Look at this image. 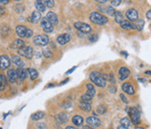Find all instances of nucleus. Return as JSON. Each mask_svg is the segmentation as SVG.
<instances>
[{
	"label": "nucleus",
	"instance_id": "obj_17",
	"mask_svg": "<svg viewBox=\"0 0 151 129\" xmlns=\"http://www.w3.org/2000/svg\"><path fill=\"white\" fill-rule=\"evenodd\" d=\"M15 66L18 67V68H22L24 67V62L22 60V58L18 55H13L12 58H11V61Z\"/></svg>",
	"mask_w": 151,
	"mask_h": 129
},
{
	"label": "nucleus",
	"instance_id": "obj_37",
	"mask_svg": "<svg viewBox=\"0 0 151 129\" xmlns=\"http://www.w3.org/2000/svg\"><path fill=\"white\" fill-rule=\"evenodd\" d=\"M14 9L16 10V12H22V11L24 10V7L22 4H17Z\"/></svg>",
	"mask_w": 151,
	"mask_h": 129
},
{
	"label": "nucleus",
	"instance_id": "obj_13",
	"mask_svg": "<svg viewBox=\"0 0 151 129\" xmlns=\"http://www.w3.org/2000/svg\"><path fill=\"white\" fill-rule=\"evenodd\" d=\"M121 89H122L125 93H127L128 95H134L135 93V90L134 88H133L132 84L130 83H124L122 85H121Z\"/></svg>",
	"mask_w": 151,
	"mask_h": 129
},
{
	"label": "nucleus",
	"instance_id": "obj_11",
	"mask_svg": "<svg viewBox=\"0 0 151 129\" xmlns=\"http://www.w3.org/2000/svg\"><path fill=\"white\" fill-rule=\"evenodd\" d=\"M46 18H47L48 21L51 23L52 26L58 25V23H59V21H58L57 15L54 12H52V11H49V12L47 13V16H46Z\"/></svg>",
	"mask_w": 151,
	"mask_h": 129
},
{
	"label": "nucleus",
	"instance_id": "obj_3",
	"mask_svg": "<svg viewBox=\"0 0 151 129\" xmlns=\"http://www.w3.org/2000/svg\"><path fill=\"white\" fill-rule=\"evenodd\" d=\"M127 112L129 113L132 122L134 125H137L140 124V112L136 108H128Z\"/></svg>",
	"mask_w": 151,
	"mask_h": 129
},
{
	"label": "nucleus",
	"instance_id": "obj_43",
	"mask_svg": "<svg viewBox=\"0 0 151 129\" xmlns=\"http://www.w3.org/2000/svg\"><path fill=\"white\" fill-rule=\"evenodd\" d=\"M120 98H121V100H122L124 103H126V104H128V103H129V100H128V98L123 95V93H120Z\"/></svg>",
	"mask_w": 151,
	"mask_h": 129
},
{
	"label": "nucleus",
	"instance_id": "obj_49",
	"mask_svg": "<svg viewBox=\"0 0 151 129\" xmlns=\"http://www.w3.org/2000/svg\"><path fill=\"white\" fill-rule=\"evenodd\" d=\"M83 129H93V128L91 127V126H89V125H84V126H83Z\"/></svg>",
	"mask_w": 151,
	"mask_h": 129
},
{
	"label": "nucleus",
	"instance_id": "obj_1",
	"mask_svg": "<svg viewBox=\"0 0 151 129\" xmlns=\"http://www.w3.org/2000/svg\"><path fill=\"white\" fill-rule=\"evenodd\" d=\"M90 20L91 21V22H93L98 25H104L108 22V18H106V16L102 15L99 12H96V11H93V12L91 13Z\"/></svg>",
	"mask_w": 151,
	"mask_h": 129
},
{
	"label": "nucleus",
	"instance_id": "obj_24",
	"mask_svg": "<svg viewBox=\"0 0 151 129\" xmlns=\"http://www.w3.org/2000/svg\"><path fill=\"white\" fill-rule=\"evenodd\" d=\"M72 122H73V124L76 125V127L80 126V125H82V124H83V118L81 116H79V115H75L72 118Z\"/></svg>",
	"mask_w": 151,
	"mask_h": 129
},
{
	"label": "nucleus",
	"instance_id": "obj_18",
	"mask_svg": "<svg viewBox=\"0 0 151 129\" xmlns=\"http://www.w3.org/2000/svg\"><path fill=\"white\" fill-rule=\"evenodd\" d=\"M16 72H17V78L18 80H20L21 81L24 80L27 78V70L24 68H18L16 69Z\"/></svg>",
	"mask_w": 151,
	"mask_h": 129
},
{
	"label": "nucleus",
	"instance_id": "obj_36",
	"mask_svg": "<svg viewBox=\"0 0 151 129\" xmlns=\"http://www.w3.org/2000/svg\"><path fill=\"white\" fill-rule=\"evenodd\" d=\"M136 29H138L139 31H141L142 29L144 28V25H145V22L143 20H139L136 23Z\"/></svg>",
	"mask_w": 151,
	"mask_h": 129
},
{
	"label": "nucleus",
	"instance_id": "obj_5",
	"mask_svg": "<svg viewBox=\"0 0 151 129\" xmlns=\"http://www.w3.org/2000/svg\"><path fill=\"white\" fill-rule=\"evenodd\" d=\"M49 41L50 38L47 35H37L33 39V43L37 46H46Z\"/></svg>",
	"mask_w": 151,
	"mask_h": 129
},
{
	"label": "nucleus",
	"instance_id": "obj_19",
	"mask_svg": "<svg viewBox=\"0 0 151 129\" xmlns=\"http://www.w3.org/2000/svg\"><path fill=\"white\" fill-rule=\"evenodd\" d=\"M120 26L123 29H127V30H134V29H136L135 23L131 22L126 21V20H124L122 22L120 23Z\"/></svg>",
	"mask_w": 151,
	"mask_h": 129
},
{
	"label": "nucleus",
	"instance_id": "obj_41",
	"mask_svg": "<svg viewBox=\"0 0 151 129\" xmlns=\"http://www.w3.org/2000/svg\"><path fill=\"white\" fill-rule=\"evenodd\" d=\"M33 35H34V32H33L32 29H29V28H27V31H26L25 38H31V37L33 36Z\"/></svg>",
	"mask_w": 151,
	"mask_h": 129
},
{
	"label": "nucleus",
	"instance_id": "obj_42",
	"mask_svg": "<svg viewBox=\"0 0 151 129\" xmlns=\"http://www.w3.org/2000/svg\"><path fill=\"white\" fill-rule=\"evenodd\" d=\"M110 3H111V5H112V6H114V7H116V6H119V5H120V3H121V1H120V0H112V1L110 2Z\"/></svg>",
	"mask_w": 151,
	"mask_h": 129
},
{
	"label": "nucleus",
	"instance_id": "obj_47",
	"mask_svg": "<svg viewBox=\"0 0 151 129\" xmlns=\"http://www.w3.org/2000/svg\"><path fill=\"white\" fill-rule=\"evenodd\" d=\"M9 2V0H0V4H7Z\"/></svg>",
	"mask_w": 151,
	"mask_h": 129
},
{
	"label": "nucleus",
	"instance_id": "obj_50",
	"mask_svg": "<svg viewBox=\"0 0 151 129\" xmlns=\"http://www.w3.org/2000/svg\"><path fill=\"white\" fill-rule=\"evenodd\" d=\"M117 129H128V128H126V127H124V126H122V125H119V126H118Z\"/></svg>",
	"mask_w": 151,
	"mask_h": 129
},
{
	"label": "nucleus",
	"instance_id": "obj_34",
	"mask_svg": "<svg viewBox=\"0 0 151 129\" xmlns=\"http://www.w3.org/2000/svg\"><path fill=\"white\" fill-rule=\"evenodd\" d=\"M43 4H44L45 7L52 8V7H54L55 2L53 1V0H45V1H43Z\"/></svg>",
	"mask_w": 151,
	"mask_h": 129
},
{
	"label": "nucleus",
	"instance_id": "obj_22",
	"mask_svg": "<svg viewBox=\"0 0 151 129\" xmlns=\"http://www.w3.org/2000/svg\"><path fill=\"white\" fill-rule=\"evenodd\" d=\"M86 88H87V93H88V95H90L91 96L93 97L95 96V93H96V90L94 88V85L92 83H88V84H86Z\"/></svg>",
	"mask_w": 151,
	"mask_h": 129
},
{
	"label": "nucleus",
	"instance_id": "obj_53",
	"mask_svg": "<svg viewBox=\"0 0 151 129\" xmlns=\"http://www.w3.org/2000/svg\"><path fill=\"white\" fill-rule=\"evenodd\" d=\"M0 129H2V128H0Z\"/></svg>",
	"mask_w": 151,
	"mask_h": 129
},
{
	"label": "nucleus",
	"instance_id": "obj_45",
	"mask_svg": "<svg viewBox=\"0 0 151 129\" xmlns=\"http://www.w3.org/2000/svg\"><path fill=\"white\" fill-rule=\"evenodd\" d=\"M147 20H150V18H151V10H148V11H147Z\"/></svg>",
	"mask_w": 151,
	"mask_h": 129
},
{
	"label": "nucleus",
	"instance_id": "obj_35",
	"mask_svg": "<svg viewBox=\"0 0 151 129\" xmlns=\"http://www.w3.org/2000/svg\"><path fill=\"white\" fill-rule=\"evenodd\" d=\"M9 33H10V29L7 25H2L1 26V34L2 35L6 34V36H8V35H9Z\"/></svg>",
	"mask_w": 151,
	"mask_h": 129
},
{
	"label": "nucleus",
	"instance_id": "obj_14",
	"mask_svg": "<svg viewBox=\"0 0 151 129\" xmlns=\"http://www.w3.org/2000/svg\"><path fill=\"white\" fill-rule=\"evenodd\" d=\"M130 69L128 67H120L119 70V80H126L128 77H129L130 75Z\"/></svg>",
	"mask_w": 151,
	"mask_h": 129
},
{
	"label": "nucleus",
	"instance_id": "obj_12",
	"mask_svg": "<svg viewBox=\"0 0 151 129\" xmlns=\"http://www.w3.org/2000/svg\"><path fill=\"white\" fill-rule=\"evenodd\" d=\"M71 40V36L69 34H62L57 38V42L61 45H65Z\"/></svg>",
	"mask_w": 151,
	"mask_h": 129
},
{
	"label": "nucleus",
	"instance_id": "obj_32",
	"mask_svg": "<svg viewBox=\"0 0 151 129\" xmlns=\"http://www.w3.org/2000/svg\"><path fill=\"white\" fill-rule=\"evenodd\" d=\"M120 125H122V126H124V127H126V128H128L130 126V125H131V121H130V119L128 118V117H124V118H122L120 120Z\"/></svg>",
	"mask_w": 151,
	"mask_h": 129
},
{
	"label": "nucleus",
	"instance_id": "obj_28",
	"mask_svg": "<svg viewBox=\"0 0 151 129\" xmlns=\"http://www.w3.org/2000/svg\"><path fill=\"white\" fill-rule=\"evenodd\" d=\"M27 70V72L30 74V78H31V80H36L37 78V76H38V73H37V71L35 68H28V69H26Z\"/></svg>",
	"mask_w": 151,
	"mask_h": 129
},
{
	"label": "nucleus",
	"instance_id": "obj_30",
	"mask_svg": "<svg viewBox=\"0 0 151 129\" xmlns=\"http://www.w3.org/2000/svg\"><path fill=\"white\" fill-rule=\"evenodd\" d=\"M56 119L59 122H65L68 120V117L65 113H60L59 115L56 116Z\"/></svg>",
	"mask_w": 151,
	"mask_h": 129
},
{
	"label": "nucleus",
	"instance_id": "obj_46",
	"mask_svg": "<svg viewBox=\"0 0 151 129\" xmlns=\"http://www.w3.org/2000/svg\"><path fill=\"white\" fill-rule=\"evenodd\" d=\"M76 68H77V67H74L73 68H71V69H69V71H67V72H66L65 74H70L71 72H73V71H74V70H75Z\"/></svg>",
	"mask_w": 151,
	"mask_h": 129
},
{
	"label": "nucleus",
	"instance_id": "obj_6",
	"mask_svg": "<svg viewBox=\"0 0 151 129\" xmlns=\"http://www.w3.org/2000/svg\"><path fill=\"white\" fill-rule=\"evenodd\" d=\"M74 27L77 29V30H78L79 32L84 33V34H89L91 31V25H88V23L82 22H75L74 23Z\"/></svg>",
	"mask_w": 151,
	"mask_h": 129
},
{
	"label": "nucleus",
	"instance_id": "obj_40",
	"mask_svg": "<svg viewBox=\"0 0 151 129\" xmlns=\"http://www.w3.org/2000/svg\"><path fill=\"white\" fill-rule=\"evenodd\" d=\"M43 54H44L45 57H47V58H51L52 57V54H51V51H50V50L43 51Z\"/></svg>",
	"mask_w": 151,
	"mask_h": 129
},
{
	"label": "nucleus",
	"instance_id": "obj_52",
	"mask_svg": "<svg viewBox=\"0 0 151 129\" xmlns=\"http://www.w3.org/2000/svg\"><path fill=\"white\" fill-rule=\"evenodd\" d=\"M134 129H145L144 127H135Z\"/></svg>",
	"mask_w": 151,
	"mask_h": 129
},
{
	"label": "nucleus",
	"instance_id": "obj_54",
	"mask_svg": "<svg viewBox=\"0 0 151 129\" xmlns=\"http://www.w3.org/2000/svg\"><path fill=\"white\" fill-rule=\"evenodd\" d=\"M110 129H111V128H110Z\"/></svg>",
	"mask_w": 151,
	"mask_h": 129
},
{
	"label": "nucleus",
	"instance_id": "obj_7",
	"mask_svg": "<svg viewBox=\"0 0 151 129\" xmlns=\"http://www.w3.org/2000/svg\"><path fill=\"white\" fill-rule=\"evenodd\" d=\"M126 17L129 20V22H135L138 20V11L135 9H129L126 12Z\"/></svg>",
	"mask_w": 151,
	"mask_h": 129
},
{
	"label": "nucleus",
	"instance_id": "obj_51",
	"mask_svg": "<svg viewBox=\"0 0 151 129\" xmlns=\"http://www.w3.org/2000/svg\"><path fill=\"white\" fill-rule=\"evenodd\" d=\"M121 54H125V56H127V52H124V51H121Z\"/></svg>",
	"mask_w": 151,
	"mask_h": 129
},
{
	"label": "nucleus",
	"instance_id": "obj_27",
	"mask_svg": "<svg viewBox=\"0 0 151 129\" xmlns=\"http://www.w3.org/2000/svg\"><path fill=\"white\" fill-rule=\"evenodd\" d=\"M115 21H116V22L119 23V25L124 21V16H123L122 12H120V11H116V14H115Z\"/></svg>",
	"mask_w": 151,
	"mask_h": 129
},
{
	"label": "nucleus",
	"instance_id": "obj_48",
	"mask_svg": "<svg viewBox=\"0 0 151 129\" xmlns=\"http://www.w3.org/2000/svg\"><path fill=\"white\" fill-rule=\"evenodd\" d=\"M65 129H78V127H76V126H72V125H69V126H67Z\"/></svg>",
	"mask_w": 151,
	"mask_h": 129
},
{
	"label": "nucleus",
	"instance_id": "obj_29",
	"mask_svg": "<svg viewBox=\"0 0 151 129\" xmlns=\"http://www.w3.org/2000/svg\"><path fill=\"white\" fill-rule=\"evenodd\" d=\"M79 107H80V109H81L84 110V111H87V112H89V111H91V104H89V103L80 102Z\"/></svg>",
	"mask_w": 151,
	"mask_h": 129
},
{
	"label": "nucleus",
	"instance_id": "obj_23",
	"mask_svg": "<svg viewBox=\"0 0 151 129\" xmlns=\"http://www.w3.org/2000/svg\"><path fill=\"white\" fill-rule=\"evenodd\" d=\"M7 84H8L7 77L4 74H0V91L5 90V88L7 87Z\"/></svg>",
	"mask_w": 151,
	"mask_h": 129
},
{
	"label": "nucleus",
	"instance_id": "obj_2",
	"mask_svg": "<svg viewBox=\"0 0 151 129\" xmlns=\"http://www.w3.org/2000/svg\"><path fill=\"white\" fill-rule=\"evenodd\" d=\"M90 80L92 83L99 87H106V80H104L102 77V74L97 71H92L90 74Z\"/></svg>",
	"mask_w": 151,
	"mask_h": 129
},
{
	"label": "nucleus",
	"instance_id": "obj_20",
	"mask_svg": "<svg viewBox=\"0 0 151 129\" xmlns=\"http://www.w3.org/2000/svg\"><path fill=\"white\" fill-rule=\"evenodd\" d=\"M27 28L24 25H17L16 26V33L20 38H25Z\"/></svg>",
	"mask_w": 151,
	"mask_h": 129
},
{
	"label": "nucleus",
	"instance_id": "obj_9",
	"mask_svg": "<svg viewBox=\"0 0 151 129\" xmlns=\"http://www.w3.org/2000/svg\"><path fill=\"white\" fill-rule=\"evenodd\" d=\"M41 26L46 33H51L53 31V26L51 25V23L48 21L46 17H42L41 18Z\"/></svg>",
	"mask_w": 151,
	"mask_h": 129
},
{
	"label": "nucleus",
	"instance_id": "obj_25",
	"mask_svg": "<svg viewBox=\"0 0 151 129\" xmlns=\"http://www.w3.org/2000/svg\"><path fill=\"white\" fill-rule=\"evenodd\" d=\"M35 6H36V8H37L38 12H44V11L46 10V7L43 4V1L37 0V1H35Z\"/></svg>",
	"mask_w": 151,
	"mask_h": 129
},
{
	"label": "nucleus",
	"instance_id": "obj_26",
	"mask_svg": "<svg viewBox=\"0 0 151 129\" xmlns=\"http://www.w3.org/2000/svg\"><path fill=\"white\" fill-rule=\"evenodd\" d=\"M44 116H45V113L43 111H37V112L32 114L31 119L33 121H38V120H41L42 118H44Z\"/></svg>",
	"mask_w": 151,
	"mask_h": 129
},
{
	"label": "nucleus",
	"instance_id": "obj_16",
	"mask_svg": "<svg viewBox=\"0 0 151 129\" xmlns=\"http://www.w3.org/2000/svg\"><path fill=\"white\" fill-rule=\"evenodd\" d=\"M7 76H8V80L10 81V83H16L18 78H17V72H16V69H13V68H10L8 70V73H7Z\"/></svg>",
	"mask_w": 151,
	"mask_h": 129
},
{
	"label": "nucleus",
	"instance_id": "obj_44",
	"mask_svg": "<svg viewBox=\"0 0 151 129\" xmlns=\"http://www.w3.org/2000/svg\"><path fill=\"white\" fill-rule=\"evenodd\" d=\"M5 12H6L5 8H4V7H2V6H0V17L3 16V15L5 14Z\"/></svg>",
	"mask_w": 151,
	"mask_h": 129
},
{
	"label": "nucleus",
	"instance_id": "obj_8",
	"mask_svg": "<svg viewBox=\"0 0 151 129\" xmlns=\"http://www.w3.org/2000/svg\"><path fill=\"white\" fill-rule=\"evenodd\" d=\"M10 59L8 55H1L0 56V70H5L9 67L10 66Z\"/></svg>",
	"mask_w": 151,
	"mask_h": 129
},
{
	"label": "nucleus",
	"instance_id": "obj_21",
	"mask_svg": "<svg viewBox=\"0 0 151 129\" xmlns=\"http://www.w3.org/2000/svg\"><path fill=\"white\" fill-rule=\"evenodd\" d=\"M24 40H22L20 38L18 39H15L14 41L10 44V48L11 49H21L22 47H24Z\"/></svg>",
	"mask_w": 151,
	"mask_h": 129
},
{
	"label": "nucleus",
	"instance_id": "obj_39",
	"mask_svg": "<svg viewBox=\"0 0 151 129\" xmlns=\"http://www.w3.org/2000/svg\"><path fill=\"white\" fill-rule=\"evenodd\" d=\"M98 39V36L96 34H92V35H91L90 36V38H89V40L91 42H94V41H96V40Z\"/></svg>",
	"mask_w": 151,
	"mask_h": 129
},
{
	"label": "nucleus",
	"instance_id": "obj_33",
	"mask_svg": "<svg viewBox=\"0 0 151 129\" xmlns=\"http://www.w3.org/2000/svg\"><path fill=\"white\" fill-rule=\"evenodd\" d=\"M106 112V108L104 106V105H100L97 108V113H99L100 115H103Z\"/></svg>",
	"mask_w": 151,
	"mask_h": 129
},
{
	"label": "nucleus",
	"instance_id": "obj_10",
	"mask_svg": "<svg viewBox=\"0 0 151 129\" xmlns=\"http://www.w3.org/2000/svg\"><path fill=\"white\" fill-rule=\"evenodd\" d=\"M86 122H87V125H88L89 126H91V127H92V128H93V127H97V126H99L101 125L100 119H98L97 117H94V116L87 118Z\"/></svg>",
	"mask_w": 151,
	"mask_h": 129
},
{
	"label": "nucleus",
	"instance_id": "obj_38",
	"mask_svg": "<svg viewBox=\"0 0 151 129\" xmlns=\"http://www.w3.org/2000/svg\"><path fill=\"white\" fill-rule=\"evenodd\" d=\"M106 12H107V14H109V16H115L116 10L113 7H108V8H106Z\"/></svg>",
	"mask_w": 151,
	"mask_h": 129
},
{
	"label": "nucleus",
	"instance_id": "obj_31",
	"mask_svg": "<svg viewBox=\"0 0 151 129\" xmlns=\"http://www.w3.org/2000/svg\"><path fill=\"white\" fill-rule=\"evenodd\" d=\"M91 99H92V96H91L90 95H88V93H85V95L81 96V101L80 102H84V103H89V104H91Z\"/></svg>",
	"mask_w": 151,
	"mask_h": 129
},
{
	"label": "nucleus",
	"instance_id": "obj_15",
	"mask_svg": "<svg viewBox=\"0 0 151 129\" xmlns=\"http://www.w3.org/2000/svg\"><path fill=\"white\" fill-rule=\"evenodd\" d=\"M27 20L32 23H37L39 20H41V14L37 10H35L32 12V14L27 18Z\"/></svg>",
	"mask_w": 151,
	"mask_h": 129
},
{
	"label": "nucleus",
	"instance_id": "obj_4",
	"mask_svg": "<svg viewBox=\"0 0 151 129\" xmlns=\"http://www.w3.org/2000/svg\"><path fill=\"white\" fill-rule=\"evenodd\" d=\"M18 54L27 58V59H31L34 55V50L31 46H24L18 50Z\"/></svg>",
	"mask_w": 151,
	"mask_h": 129
}]
</instances>
